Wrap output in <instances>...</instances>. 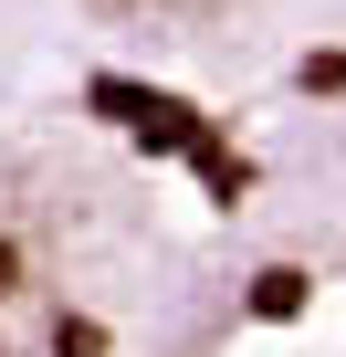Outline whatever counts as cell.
Instances as JSON below:
<instances>
[{
	"label": "cell",
	"instance_id": "1",
	"mask_svg": "<svg viewBox=\"0 0 346 357\" xmlns=\"http://www.w3.org/2000/svg\"><path fill=\"white\" fill-rule=\"evenodd\" d=\"M294 305H304V273H294V263L252 273V315H294Z\"/></svg>",
	"mask_w": 346,
	"mask_h": 357
},
{
	"label": "cell",
	"instance_id": "2",
	"mask_svg": "<svg viewBox=\"0 0 346 357\" xmlns=\"http://www.w3.org/2000/svg\"><path fill=\"white\" fill-rule=\"evenodd\" d=\"M53 357H105V326H95V315H63V326H53Z\"/></svg>",
	"mask_w": 346,
	"mask_h": 357
},
{
	"label": "cell",
	"instance_id": "3",
	"mask_svg": "<svg viewBox=\"0 0 346 357\" xmlns=\"http://www.w3.org/2000/svg\"><path fill=\"white\" fill-rule=\"evenodd\" d=\"M22 284V242H0V294H11Z\"/></svg>",
	"mask_w": 346,
	"mask_h": 357
}]
</instances>
